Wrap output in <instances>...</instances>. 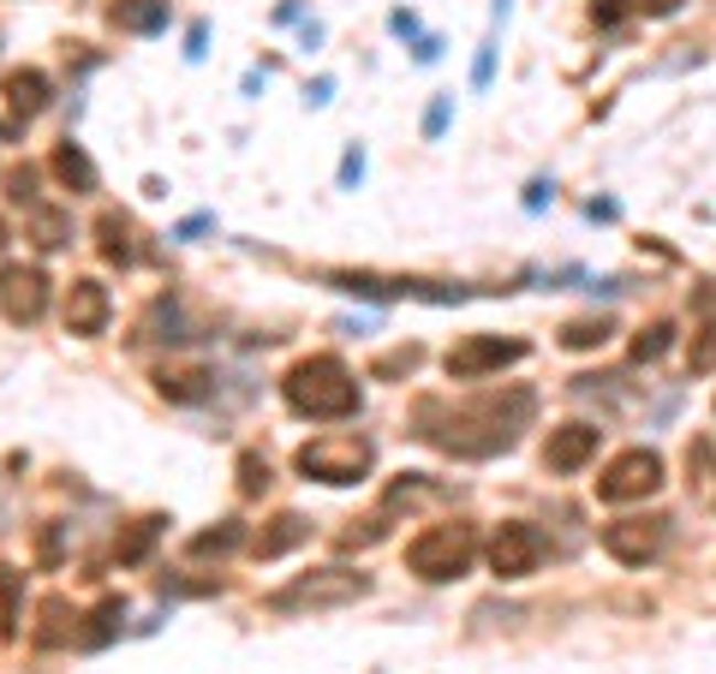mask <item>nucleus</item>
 I'll use <instances>...</instances> for the list:
<instances>
[{"label": "nucleus", "mask_w": 716, "mask_h": 674, "mask_svg": "<svg viewBox=\"0 0 716 674\" xmlns=\"http://www.w3.org/2000/svg\"><path fill=\"white\" fill-rule=\"evenodd\" d=\"M364 180V150L353 143V150H346V161H341V185H359Z\"/></svg>", "instance_id": "obj_35"}, {"label": "nucleus", "mask_w": 716, "mask_h": 674, "mask_svg": "<svg viewBox=\"0 0 716 674\" xmlns=\"http://www.w3.org/2000/svg\"><path fill=\"white\" fill-rule=\"evenodd\" d=\"M663 490V453L656 448H627L597 472V502H645Z\"/></svg>", "instance_id": "obj_6"}, {"label": "nucleus", "mask_w": 716, "mask_h": 674, "mask_svg": "<svg viewBox=\"0 0 716 674\" xmlns=\"http://www.w3.org/2000/svg\"><path fill=\"white\" fill-rule=\"evenodd\" d=\"M72 633H78V614L66 609V597H49V603H42V627H36V644H66Z\"/></svg>", "instance_id": "obj_22"}, {"label": "nucleus", "mask_w": 716, "mask_h": 674, "mask_svg": "<svg viewBox=\"0 0 716 674\" xmlns=\"http://www.w3.org/2000/svg\"><path fill=\"white\" fill-rule=\"evenodd\" d=\"M304 537H311V520H304V514H275V520L252 537V555H257V561H275V555L299 549Z\"/></svg>", "instance_id": "obj_18"}, {"label": "nucleus", "mask_w": 716, "mask_h": 674, "mask_svg": "<svg viewBox=\"0 0 716 674\" xmlns=\"http://www.w3.org/2000/svg\"><path fill=\"white\" fill-rule=\"evenodd\" d=\"M388 31H394V36H418V12H406V7H400V12L388 19Z\"/></svg>", "instance_id": "obj_36"}, {"label": "nucleus", "mask_w": 716, "mask_h": 674, "mask_svg": "<svg viewBox=\"0 0 716 674\" xmlns=\"http://www.w3.org/2000/svg\"><path fill=\"white\" fill-rule=\"evenodd\" d=\"M281 400L293 406L299 418H311V424H334V418H353L364 394H359V376L346 371V359L311 353V359H299L293 371L281 376Z\"/></svg>", "instance_id": "obj_2"}, {"label": "nucleus", "mask_w": 716, "mask_h": 674, "mask_svg": "<svg viewBox=\"0 0 716 674\" xmlns=\"http://www.w3.org/2000/svg\"><path fill=\"white\" fill-rule=\"evenodd\" d=\"M0 245H7V227H0Z\"/></svg>", "instance_id": "obj_40"}, {"label": "nucleus", "mask_w": 716, "mask_h": 674, "mask_svg": "<svg viewBox=\"0 0 716 674\" xmlns=\"http://www.w3.org/2000/svg\"><path fill=\"white\" fill-rule=\"evenodd\" d=\"M210 388H215V371H203V364H162V371H156V394L173 400V406L210 400Z\"/></svg>", "instance_id": "obj_14"}, {"label": "nucleus", "mask_w": 716, "mask_h": 674, "mask_svg": "<svg viewBox=\"0 0 716 674\" xmlns=\"http://www.w3.org/2000/svg\"><path fill=\"white\" fill-rule=\"evenodd\" d=\"M84 621H90V627H78V633H72V639H78L84 651H96V644H108L114 633H120V621H126V603H120V597H101V603H96L90 614H84Z\"/></svg>", "instance_id": "obj_21"}, {"label": "nucleus", "mask_w": 716, "mask_h": 674, "mask_svg": "<svg viewBox=\"0 0 716 674\" xmlns=\"http://www.w3.org/2000/svg\"><path fill=\"white\" fill-rule=\"evenodd\" d=\"M329 90H334V84H329V78H317L311 90H304V101H317V108H323V101H329Z\"/></svg>", "instance_id": "obj_39"}, {"label": "nucleus", "mask_w": 716, "mask_h": 674, "mask_svg": "<svg viewBox=\"0 0 716 674\" xmlns=\"http://www.w3.org/2000/svg\"><path fill=\"white\" fill-rule=\"evenodd\" d=\"M639 12L645 19H669V12H681V0H639Z\"/></svg>", "instance_id": "obj_37"}, {"label": "nucleus", "mask_w": 716, "mask_h": 674, "mask_svg": "<svg viewBox=\"0 0 716 674\" xmlns=\"http://www.w3.org/2000/svg\"><path fill=\"white\" fill-rule=\"evenodd\" d=\"M162 525H168L162 514H143V520H131L126 532L114 537V561H120V567H138L143 555L156 549V537H162Z\"/></svg>", "instance_id": "obj_20"}, {"label": "nucleus", "mask_w": 716, "mask_h": 674, "mask_svg": "<svg viewBox=\"0 0 716 674\" xmlns=\"http://www.w3.org/2000/svg\"><path fill=\"white\" fill-rule=\"evenodd\" d=\"M603 341H609V322L603 317H579V322H567V329H562L567 353H591V346H603Z\"/></svg>", "instance_id": "obj_25"}, {"label": "nucleus", "mask_w": 716, "mask_h": 674, "mask_svg": "<svg viewBox=\"0 0 716 674\" xmlns=\"http://www.w3.org/2000/svg\"><path fill=\"white\" fill-rule=\"evenodd\" d=\"M7 197L19 203V210H31L36 203V168H12L7 173Z\"/></svg>", "instance_id": "obj_30"}, {"label": "nucleus", "mask_w": 716, "mask_h": 674, "mask_svg": "<svg viewBox=\"0 0 716 674\" xmlns=\"http://www.w3.org/2000/svg\"><path fill=\"white\" fill-rule=\"evenodd\" d=\"M544 197H555L549 180H532V192H525V210H544Z\"/></svg>", "instance_id": "obj_38"}, {"label": "nucleus", "mask_w": 716, "mask_h": 674, "mask_svg": "<svg viewBox=\"0 0 716 674\" xmlns=\"http://www.w3.org/2000/svg\"><path fill=\"white\" fill-rule=\"evenodd\" d=\"M490 72H495V42H484V49H478V66H472V84H478V90L490 84Z\"/></svg>", "instance_id": "obj_34"}, {"label": "nucleus", "mask_w": 716, "mask_h": 674, "mask_svg": "<svg viewBox=\"0 0 716 674\" xmlns=\"http://www.w3.org/2000/svg\"><path fill=\"white\" fill-rule=\"evenodd\" d=\"M472 555H478L472 525L466 520H436L406 544V574L424 579V585H448V579H460L466 567H472Z\"/></svg>", "instance_id": "obj_3"}, {"label": "nucleus", "mask_w": 716, "mask_h": 674, "mask_svg": "<svg viewBox=\"0 0 716 674\" xmlns=\"http://www.w3.org/2000/svg\"><path fill=\"white\" fill-rule=\"evenodd\" d=\"M24 239H31L36 252H66V245H72V215L36 197L31 210H24Z\"/></svg>", "instance_id": "obj_16"}, {"label": "nucleus", "mask_w": 716, "mask_h": 674, "mask_svg": "<svg viewBox=\"0 0 716 674\" xmlns=\"http://www.w3.org/2000/svg\"><path fill=\"white\" fill-rule=\"evenodd\" d=\"M448 114H455V96L442 90V96L430 101V114H424V138H430V143H436V138H442V131H448Z\"/></svg>", "instance_id": "obj_31"}, {"label": "nucleus", "mask_w": 716, "mask_h": 674, "mask_svg": "<svg viewBox=\"0 0 716 674\" xmlns=\"http://www.w3.org/2000/svg\"><path fill=\"white\" fill-rule=\"evenodd\" d=\"M627 7H633V0H591V24H616Z\"/></svg>", "instance_id": "obj_33"}, {"label": "nucleus", "mask_w": 716, "mask_h": 674, "mask_svg": "<svg viewBox=\"0 0 716 674\" xmlns=\"http://www.w3.org/2000/svg\"><path fill=\"white\" fill-rule=\"evenodd\" d=\"M49 311V275L36 269V263H7L0 269V317L7 322H36Z\"/></svg>", "instance_id": "obj_10"}, {"label": "nucleus", "mask_w": 716, "mask_h": 674, "mask_svg": "<svg viewBox=\"0 0 716 674\" xmlns=\"http://www.w3.org/2000/svg\"><path fill=\"white\" fill-rule=\"evenodd\" d=\"M138 227H131V215H120V210H101L96 215V252L108 257V263H120V269H131L138 263Z\"/></svg>", "instance_id": "obj_17"}, {"label": "nucleus", "mask_w": 716, "mask_h": 674, "mask_svg": "<svg viewBox=\"0 0 716 674\" xmlns=\"http://www.w3.org/2000/svg\"><path fill=\"white\" fill-rule=\"evenodd\" d=\"M669 346H675V329H669V322H651V329H639V334H633V364L663 359Z\"/></svg>", "instance_id": "obj_26"}, {"label": "nucleus", "mask_w": 716, "mask_h": 674, "mask_svg": "<svg viewBox=\"0 0 716 674\" xmlns=\"http://www.w3.org/2000/svg\"><path fill=\"white\" fill-rule=\"evenodd\" d=\"M430 413H442V406L430 400ZM532 413H537V394L532 388L478 394V400L442 413V424L418 418V436H424V442H436L442 453H455V460H490V453H507V448L520 442V430L532 424Z\"/></svg>", "instance_id": "obj_1"}, {"label": "nucleus", "mask_w": 716, "mask_h": 674, "mask_svg": "<svg viewBox=\"0 0 716 674\" xmlns=\"http://www.w3.org/2000/svg\"><path fill=\"white\" fill-rule=\"evenodd\" d=\"M597 448H603V430L586 418H567V424H555V430L544 436V466L549 472H586V466L597 460Z\"/></svg>", "instance_id": "obj_11"}, {"label": "nucleus", "mask_w": 716, "mask_h": 674, "mask_svg": "<svg viewBox=\"0 0 716 674\" xmlns=\"http://www.w3.org/2000/svg\"><path fill=\"white\" fill-rule=\"evenodd\" d=\"M19 597H24V574L0 561V633L7 639L19 633Z\"/></svg>", "instance_id": "obj_23"}, {"label": "nucleus", "mask_w": 716, "mask_h": 674, "mask_svg": "<svg viewBox=\"0 0 716 674\" xmlns=\"http://www.w3.org/2000/svg\"><path fill=\"white\" fill-rule=\"evenodd\" d=\"M0 101H7L12 126H31L36 114L54 101V84H49V72H42V66H12L7 78H0Z\"/></svg>", "instance_id": "obj_13"}, {"label": "nucleus", "mask_w": 716, "mask_h": 674, "mask_svg": "<svg viewBox=\"0 0 716 674\" xmlns=\"http://www.w3.org/2000/svg\"><path fill=\"white\" fill-rule=\"evenodd\" d=\"M383 537H388V507H383V514H371V520H353V525H346V532H341V549H371V544H383Z\"/></svg>", "instance_id": "obj_28"}, {"label": "nucleus", "mask_w": 716, "mask_h": 674, "mask_svg": "<svg viewBox=\"0 0 716 674\" xmlns=\"http://www.w3.org/2000/svg\"><path fill=\"white\" fill-rule=\"evenodd\" d=\"M371 597V574H353V567H317V574H299L293 585L269 597L275 614H293V609H341Z\"/></svg>", "instance_id": "obj_5"}, {"label": "nucleus", "mask_w": 716, "mask_h": 674, "mask_svg": "<svg viewBox=\"0 0 716 674\" xmlns=\"http://www.w3.org/2000/svg\"><path fill=\"white\" fill-rule=\"evenodd\" d=\"M525 353H532L525 341H502V334H466V341L448 346L442 371L455 376V383H478V376H495V371H507V364H520Z\"/></svg>", "instance_id": "obj_7"}, {"label": "nucleus", "mask_w": 716, "mask_h": 674, "mask_svg": "<svg viewBox=\"0 0 716 674\" xmlns=\"http://www.w3.org/2000/svg\"><path fill=\"white\" fill-rule=\"evenodd\" d=\"M239 544H245V525L239 520H222L215 532H197L192 537V555H233Z\"/></svg>", "instance_id": "obj_24"}, {"label": "nucleus", "mask_w": 716, "mask_h": 674, "mask_svg": "<svg viewBox=\"0 0 716 674\" xmlns=\"http://www.w3.org/2000/svg\"><path fill=\"white\" fill-rule=\"evenodd\" d=\"M269 490V460L263 453H239V495H263Z\"/></svg>", "instance_id": "obj_29"}, {"label": "nucleus", "mask_w": 716, "mask_h": 674, "mask_svg": "<svg viewBox=\"0 0 716 674\" xmlns=\"http://www.w3.org/2000/svg\"><path fill=\"white\" fill-rule=\"evenodd\" d=\"M537 561H544V537H537V525L525 520H502L490 537V574L495 579H532Z\"/></svg>", "instance_id": "obj_8"}, {"label": "nucleus", "mask_w": 716, "mask_h": 674, "mask_svg": "<svg viewBox=\"0 0 716 674\" xmlns=\"http://www.w3.org/2000/svg\"><path fill=\"white\" fill-rule=\"evenodd\" d=\"M663 544H669V520H656V514H645V520H609V525H603V549L616 555L621 567L656 561V555H663Z\"/></svg>", "instance_id": "obj_9"}, {"label": "nucleus", "mask_w": 716, "mask_h": 674, "mask_svg": "<svg viewBox=\"0 0 716 674\" xmlns=\"http://www.w3.org/2000/svg\"><path fill=\"white\" fill-rule=\"evenodd\" d=\"M49 168H54V180L66 185L72 197H90V192H101V173H96V161L84 156V143H54V156H49Z\"/></svg>", "instance_id": "obj_15"}, {"label": "nucleus", "mask_w": 716, "mask_h": 674, "mask_svg": "<svg viewBox=\"0 0 716 674\" xmlns=\"http://www.w3.org/2000/svg\"><path fill=\"white\" fill-rule=\"evenodd\" d=\"M418 359H424V346H394V353H383L371 364V376L376 383H394V376H413L418 371Z\"/></svg>", "instance_id": "obj_27"}, {"label": "nucleus", "mask_w": 716, "mask_h": 674, "mask_svg": "<svg viewBox=\"0 0 716 674\" xmlns=\"http://www.w3.org/2000/svg\"><path fill=\"white\" fill-rule=\"evenodd\" d=\"M108 19L131 36H156V31H168V0H114Z\"/></svg>", "instance_id": "obj_19"}, {"label": "nucleus", "mask_w": 716, "mask_h": 674, "mask_svg": "<svg viewBox=\"0 0 716 674\" xmlns=\"http://www.w3.org/2000/svg\"><path fill=\"white\" fill-rule=\"evenodd\" d=\"M376 460V442L371 436H311L299 453H293V472L299 478H317V483H359Z\"/></svg>", "instance_id": "obj_4"}, {"label": "nucleus", "mask_w": 716, "mask_h": 674, "mask_svg": "<svg viewBox=\"0 0 716 674\" xmlns=\"http://www.w3.org/2000/svg\"><path fill=\"white\" fill-rule=\"evenodd\" d=\"M693 317L705 322V329H716V281H698L693 287Z\"/></svg>", "instance_id": "obj_32"}, {"label": "nucleus", "mask_w": 716, "mask_h": 674, "mask_svg": "<svg viewBox=\"0 0 716 674\" xmlns=\"http://www.w3.org/2000/svg\"><path fill=\"white\" fill-rule=\"evenodd\" d=\"M108 311H114V299H108V287H101L96 275H78V281H66V304H61L66 334H78V341H96V334L108 329Z\"/></svg>", "instance_id": "obj_12"}]
</instances>
